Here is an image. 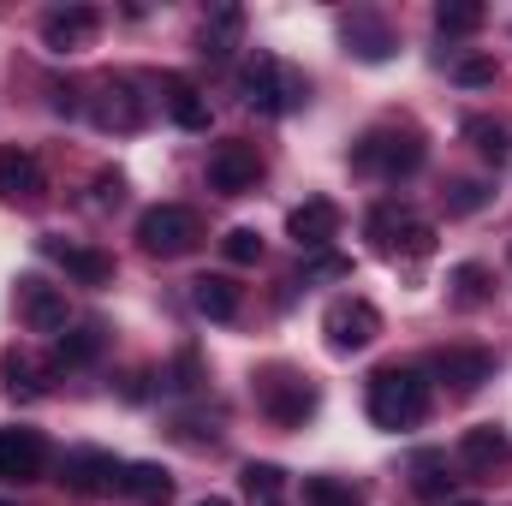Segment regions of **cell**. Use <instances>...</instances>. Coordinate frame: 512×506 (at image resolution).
I'll return each instance as SVG.
<instances>
[{"instance_id":"1","label":"cell","mask_w":512,"mask_h":506,"mask_svg":"<svg viewBox=\"0 0 512 506\" xmlns=\"http://www.w3.org/2000/svg\"><path fill=\"white\" fill-rule=\"evenodd\" d=\"M429 417V381L405 364H387L370 376V423L376 429H417Z\"/></svg>"},{"instance_id":"2","label":"cell","mask_w":512,"mask_h":506,"mask_svg":"<svg viewBox=\"0 0 512 506\" xmlns=\"http://www.w3.org/2000/svg\"><path fill=\"white\" fill-rule=\"evenodd\" d=\"M239 96H245V108H256V114H286V108H298L310 96V84L298 72H286L274 54L256 48L251 60L239 66Z\"/></svg>"},{"instance_id":"3","label":"cell","mask_w":512,"mask_h":506,"mask_svg":"<svg viewBox=\"0 0 512 506\" xmlns=\"http://www.w3.org/2000/svg\"><path fill=\"white\" fill-rule=\"evenodd\" d=\"M352 167L358 173H376V179H411L423 167V137L399 126H376L358 149H352Z\"/></svg>"},{"instance_id":"4","label":"cell","mask_w":512,"mask_h":506,"mask_svg":"<svg viewBox=\"0 0 512 506\" xmlns=\"http://www.w3.org/2000/svg\"><path fill=\"white\" fill-rule=\"evenodd\" d=\"M197 239H203V221H197V209H185V203H155V209H143V221H137V245L149 256H185L197 251Z\"/></svg>"},{"instance_id":"5","label":"cell","mask_w":512,"mask_h":506,"mask_svg":"<svg viewBox=\"0 0 512 506\" xmlns=\"http://www.w3.org/2000/svg\"><path fill=\"white\" fill-rule=\"evenodd\" d=\"M370 239L387 256H429L435 251V227L423 215H411V209H393V203H382L370 215Z\"/></svg>"},{"instance_id":"6","label":"cell","mask_w":512,"mask_h":506,"mask_svg":"<svg viewBox=\"0 0 512 506\" xmlns=\"http://www.w3.org/2000/svg\"><path fill=\"white\" fill-rule=\"evenodd\" d=\"M322 334H328L334 352H364L382 334V310L370 298H334L328 316H322Z\"/></svg>"},{"instance_id":"7","label":"cell","mask_w":512,"mask_h":506,"mask_svg":"<svg viewBox=\"0 0 512 506\" xmlns=\"http://www.w3.org/2000/svg\"><path fill=\"white\" fill-rule=\"evenodd\" d=\"M120 477H126V465H120L114 453H102V447H72V453L60 459V483L78 489V495H114Z\"/></svg>"},{"instance_id":"8","label":"cell","mask_w":512,"mask_h":506,"mask_svg":"<svg viewBox=\"0 0 512 506\" xmlns=\"http://www.w3.org/2000/svg\"><path fill=\"white\" fill-rule=\"evenodd\" d=\"M149 120V96H143V84L137 78H108L102 84V96H96V126L102 131H143Z\"/></svg>"},{"instance_id":"9","label":"cell","mask_w":512,"mask_h":506,"mask_svg":"<svg viewBox=\"0 0 512 506\" xmlns=\"http://www.w3.org/2000/svg\"><path fill=\"white\" fill-rule=\"evenodd\" d=\"M256 179H262L256 143H245V137H227V143H215V149H209V185H215V191L239 197V191H251Z\"/></svg>"},{"instance_id":"10","label":"cell","mask_w":512,"mask_h":506,"mask_svg":"<svg viewBox=\"0 0 512 506\" xmlns=\"http://www.w3.org/2000/svg\"><path fill=\"white\" fill-rule=\"evenodd\" d=\"M18 316L30 334H60L66 328V292L48 286L42 274H18Z\"/></svg>"},{"instance_id":"11","label":"cell","mask_w":512,"mask_h":506,"mask_svg":"<svg viewBox=\"0 0 512 506\" xmlns=\"http://www.w3.org/2000/svg\"><path fill=\"white\" fill-rule=\"evenodd\" d=\"M48 471V441L36 429H0V483H36Z\"/></svg>"},{"instance_id":"12","label":"cell","mask_w":512,"mask_h":506,"mask_svg":"<svg viewBox=\"0 0 512 506\" xmlns=\"http://www.w3.org/2000/svg\"><path fill=\"white\" fill-rule=\"evenodd\" d=\"M96 30H102V12H96V6H54V12L42 18V42H48L54 54H78V48H90Z\"/></svg>"},{"instance_id":"13","label":"cell","mask_w":512,"mask_h":506,"mask_svg":"<svg viewBox=\"0 0 512 506\" xmlns=\"http://www.w3.org/2000/svg\"><path fill=\"white\" fill-rule=\"evenodd\" d=\"M256 399H262V411H268L274 423H304V417L316 411V393H310V381H298L292 370H274V376H262Z\"/></svg>"},{"instance_id":"14","label":"cell","mask_w":512,"mask_h":506,"mask_svg":"<svg viewBox=\"0 0 512 506\" xmlns=\"http://www.w3.org/2000/svg\"><path fill=\"white\" fill-rule=\"evenodd\" d=\"M42 191H48V179H42V161L30 155V149H0V203H42Z\"/></svg>"},{"instance_id":"15","label":"cell","mask_w":512,"mask_h":506,"mask_svg":"<svg viewBox=\"0 0 512 506\" xmlns=\"http://www.w3.org/2000/svg\"><path fill=\"white\" fill-rule=\"evenodd\" d=\"M435 376L447 381L453 393H477L483 381L495 376V358L483 346H447V352H435Z\"/></svg>"},{"instance_id":"16","label":"cell","mask_w":512,"mask_h":506,"mask_svg":"<svg viewBox=\"0 0 512 506\" xmlns=\"http://www.w3.org/2000/svg\"><path fill=\"white\" fill-rule=\"evenodd\" d=\"M459 465H465V471H507L512 465V435L507 429H495V423L465 429V441H459Z\"/></svg>"},{"instance_id":"17","label":"cell","mask_w":512,"mask_h":506,"mask_svg":"<svg viewBox=\"0 0 512 506\" xmlns=\"http://www.w3.org/2000/svg\"><path fill=\"white\" fill-rule=\"evenodd\" d=\"M286 233H292L304 251H322V245L340 233V209H334L328 197H310V203H298V209L286 215Z\"/></svg>"},{"instance_id":"18","label":"cell","mask_w":512,"mask_h":506,"mask_svg":"<svg viewBox=\"0 0 512 506\" xmlns=\"http://www.w3.org/2000/svg\"><path fill=\"white\" fill-rule=\"evenodd\" d=\"M42 256H54L72 280H84V286H108L114 280V262L102 251H90V245H66V239H42Z\"/></svg>"},{"instance_id":"19","label":"cell","mask_w":512,"mask_h":506,"mask_svg":"<svg viewBox=\"0 0 512 506\" xmlns=\"http://www.w3.org/2000/svg\"><path fill=\"white\" fill-rule=\"evenodd\" d=\"M161 102H167V114L185 131H209V102H203V90H197L185 72H167V78H161Z\"/></svg>"},{"instance_id":"20","label":"cell","mask_w":512,"mask_h":506,"mask_svg":"<svg viewBox=\"0 0 512 506\" xmlns=\"http://www.w3.org/2000/svg\"><path fill=\"white\" fill-rule=\"evenodd\" d=\"M191 304H197V316H209V322H233V316H239V286H233L227 274H203V280H191Z\"/></svg>"},{"instance_id":"21","label":"cell","mask_w":512,"mask_h":506,"mask_svg":"<svg viewBox=\"0 0 512 506\" xmlns=\"http://www.w3.org/2000/svg\"><path fill=\"white\" fill-rule=\"evenodd\" d=\"M346 48H352L358 60L376 66V60L393 54V36H387V24L376 18V12H352V18H346Z\"/></svg>"},{"instance_id":"22","label":"cell","mask_w":512,"mask_h":506,"mask_svg":"<svg viewBox=\"0 0 512 506\" xmlns=\"http://www.w3.org/2000/svg\"><path fill=\"white\" fill-rule=\"evenodd\" d=\"M120 495H131V501L143 506H167L173 501V477H167V465H126V477H120Z\"/></svg>"},{"instance_id":"23","label":"cell","mask_w":512,"mask_h":506,"mask_svg":"<svg viewBox=\"0 0 512 506\" xmlns=\"http://www.w3.org/2000/svg\"><path fill=\"white\" fill-rule=\"evenodd\" d=\"M245 36V12L239 6H215L209 24H203V60H227Z\"/></svg>"},{"instance_id":"24","label":"cell","mask_w":512,"mask_h":506,"mask_svg":"<svg viewBox=\"0 0 512 506\" xmlns=\"http://www.w3.org/2000/svg\"><path fill=\"white\" fill-rule=\"evenodd\" d=\"M96 358H102V328H96V322L54 340V370H84V364H96Z\"/></svg>"},{"instance_id":"25","label":"cell","mask_w":512,"mask_h":506,"mask_svg":"<svg viewBox=\"0 0 512 506\" xmlns=\"http://www.w3.org/2000/svg\"><path fill=\"white\" fill-rule=\"evenodd\" d=\"M0 393H6V399H42L48 381H42V370H36L24 352H6V358H0Z\"/></svg>"},{"instance_id":"26","label":"cell","mask_w":512,"mask_h":506,"mask_svg":"<svg viewBox=\"0 0 512 506\" xmlns=\"http://www.w3.org/2000/svg\"><path fill=\"white\" fill-rule=\"evenodd\" d=\"M304 506H364V489L346 477H304Z\"/></svg>"},{"instance_id":"27","label":"cell","mask_w":512,"mask_h":506,"mask_svg":"<svg viewBox=\"0 0 512 506\" xmlns=\"http://www.w3.org/2000/svg\"><path fill=\"white\" fill-rule=\"evenodd\" d=\"M435 30L441 36H471V30H483V6L477 0H447V6H435Z\"/></svg>"},{"instance_id":"28","label":"cell","mask_w":512,"mask_h":506,"mask_svg":"<svg viewBox=\"0 0 512 506\" xmlns=\"http://www.w3.org/2000/svg\"><path fill=\"white\" fill-rule=\"evenodd\" d=\"M465 137H471L489 161H507V155H512V131L495 126V120H483V114H471V120H465Z\"/></svg>"},{"instance_id":"29","label":"cell","mask_w":512,"mask_h":506,"mask_svg":"<svg viewBox=\"0 0 512 506\" xmlns=\"http://www.w3.org/2000/svg\"><path fill=\"white\" fill-rule=\"evenodd\" d=\"M411 471H417V495H423V501H441V495L453 489V477H447V459H441V453H417V459H411Z\"/></svg>"},{"instance_id":"30","label":"cell","mask_w":512,"mask_h":506,"mask_svg":"<svg viewBox=\"0 0 512 506\" xmlns=\"http://www.w3.org/2000/svg\"><path fill=\"white\" fill-rule=\"evenodd\" d=\"M453 298H459L465 310L483 304V298H489V268H483V262H459V268H453Z\"/></svg>"},{"instance_id":"31","label":"cell","mask_w":512,"mask_h":506,"mask_svg":"<svg viewBox=\"0 0 512 506\" xmlns=\"http://www.w3.org/2000/svg\"><path fill=\"white\" fill-rule=\"evenodd\" d=\"M239 483H245V495H251L256 506L280 501V471H274V465H245V471H239Z\"/></svg>"},{"instance_id":"32","label":"cell","mask_w":512,"mask_h":506,"mask_svg":"<svg viewBox=\"0 0 512 506\" xmlns=\"http://www.w3.org/2000/svg\"><path fill=\"white\" fill-rule=\"evenodd\" d=\"M483 203H489V185H483V179H459V185L447 191V209H453V215H477Z\"/></svg>"},{"instance_id":"33","label":"cell","mask_w":512,"mask_h":506,"mask_svg":"<svg viewBox=\"0 0 512 506\" xmlns=\"http://www.w3.org/2000/svg\"><path fill=\"white\" fill-rule=\"evenodd\" d=\"M221 251H227V262H256V256H262V239H256L251 227H233V233L221 239Z\"/></svg>"},{"instance_id":"34","label":"cell","mask_w":512,"mask_h":506,"mask_svg":"<svg viewBox=\"0 0 512 506\" xmlns=\"http://www.w3.org/2000/svg\"><path fill=\"white\" fill-rule=\"evenodd\" d=\"M126 197V179L120 173H96V209H114Z\"/></svg>"},{"instance_id":"35","label":"cell","mask_w":512,"mask_h":506,"mask_svg":"<svg viewBox=\"0 0 512 506\" xmlns=\"http://www.w3.org/2000/svg\"><path fill=\"white\" fill-rule=\"evenodd\" d=\"M453 78H459V84H489V78H495V60H459Z\"/></svg>"},{"instance_id":"36","label":"cell","mask_w":512,"mask_h":506,"mask_svg":"<svg viewBox=\"0 0 512 506\" xmlns=\"http://www.w3.org/2000/svg\"><path fill=\"white\" fill-rule=\"evenodd\" d=\"M197 506H233V501H221V495H209V501H197Z\"/></svg>"},{"instance_id":"37","label":"cell","mask_w":512,"mask_h":506,"mask_svg":"<svg viewBox=\"0 0 512 506\" xmlns=\"http://www.w3.org/2000/svg\"><path fill=\"white\" fill-rule=\"evenodd\" d=\"M459 506H477V501H459Z\"/></svg>"},{"instance_id":"38","label":"cell","mask_w":512,"mask_h":506,"mask_svg":"<svg viewBox=\"0 0 512 506\" xmlns=\"http://www.w3.org/2000/svg\"><path fill=\"white\" fill-rule=\"evenodd\" d=\"M0 506H6V501H0Z\"/></svg>"}]
</instances>
